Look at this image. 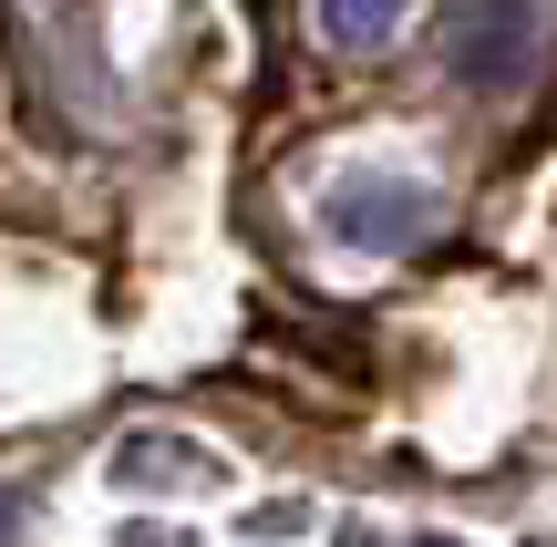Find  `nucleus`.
<instances>
[{
  "label": "nucleus",
  "mask_w": 557,
  "mask_h": 547,
  "mask_svg": "<svg viewBox=\"0 0 557 547\" xmlns=\"http://www.w3.org/2000/svg\"><path fill=\"white\" fill-rule=\"evenodd\" d=\"M517 52H527V0H496V11H475V32H465V73L496 83Z\"/></svg>",
  "instance_id": "f257e3e1"
},
{
  "label": "nucleus",
  "mask_w": 557,
  "mask_h": 547,
  "mask_svg": "<svg viewBox=\"0 0 557 547\" xmlns=\"http://www.w3.org/2000/svg\"><path fill=\"white\" fill-rule=\"evenodd\" d=\"M403 0H320V32L341 41V52H372V41H393Z\"/></svg>",
  "instance_id": "f03ea898"
},
{
  "label": "nucleus",
  "mask_w": 557,
  "mask_h": 547,
  "mask_svg": "<svg viewBox=\"0 0 557 547\" xmlns=\"http://www.w3.org/2000/svg\"><path fill=\"white\" fill-rule=\"evenodd\" d=\"M248 11H278V0H248Z\"/></svg>",
  "instance_id": "7ed1b4c3"
}]
</instances>
